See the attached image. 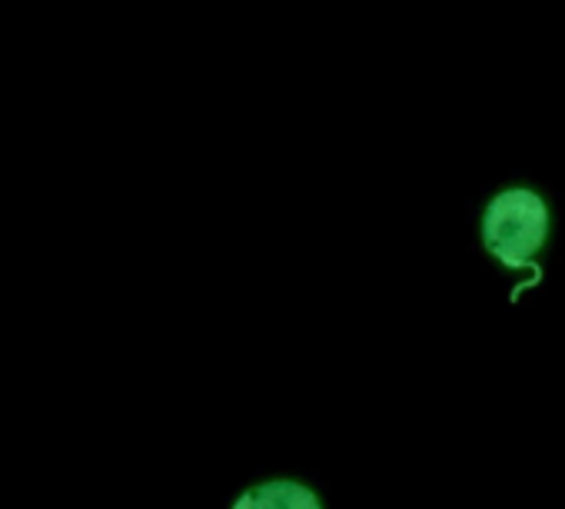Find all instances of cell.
Masks as SVG:
<instances>
[{"label":"cell","instance_id":"cell-1","mask_svg":"<svg viewBox=\"0 0 565 509\" xmlns=\"http://www.w3.org/2000/svg\"><path fill=\"white\" fill-rule=\"evenodd\" d=\"M479 240L489 257L505 271H535L548 243V203L532 187L499 190L479 223ZM539 277V271H535Z\"/></svg>","mask_w":565,"mask_h":509},{"label":"cell","instance_id":"cell-2","mask_svg":"<svg viewBox=\"0 0 565 509\" xmlns=\"http://www.w3.org/2000/svg\"><path fill=\"white\" fill-rule=\"evenodd\" d=\"M230 509H327V506L310 483L294 476H273L246 486Z\"/></svg>","mask_w":565,"mask_h":509}]
</instances>
